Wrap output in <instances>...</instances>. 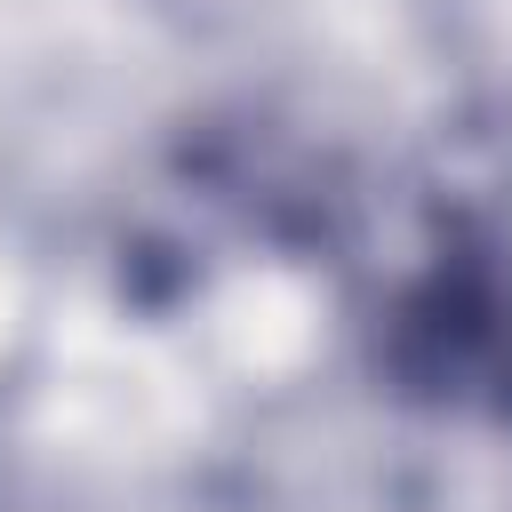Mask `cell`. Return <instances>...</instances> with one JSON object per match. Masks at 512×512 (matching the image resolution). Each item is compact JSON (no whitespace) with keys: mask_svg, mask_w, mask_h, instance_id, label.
I'll list each match as a JSON object with an SVG mask.
<instances>
[{"mask_svg":"<svg viewBox=\"0 0 512 512\" xmlns=\"http://www.w3.org/2000/svg\"><path fill=\"white\" fill-rule=\"evenodd\" d=\"M400 368L424 392L512 416V288L480 256H440L400 296Z\"/></svg>","mask_w":512,"mask_h":512,"instance_id":"obj_1","label":"cell"}]
</instances>
